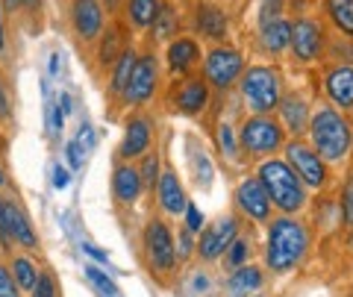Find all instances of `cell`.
I'll use <instances>...</instances> for the list:
<instances>
[{"label": "cell", "instance_id": "obj_1", "mask_svg": "<svg viewBox=\"0 0 353 297\" xmlns=\"http://www.w3.org/2000/svg\"><path fill=\"white\" fill-rule=\"evenodd\" d=\"M303 253H306V229L301 224L292 221V218H280V221L271 224L268 253H265L271 271L283 274V271L294 268Z\"/></svg>", "mask_w": 353, "mask_h": 297}, {"label": "cell", "instance_id": "obj_2", "mask_svg": "<svg viewBox=\"0 0 353 297\" xmlns=\"http://www.w3.org/2000/svg\"><path fill=\"white\" fill-rule=\"evenodd\" d=\"M259 183L265 185V192L274 201V206H280L283 212H297L306 203V192H303V180L294 174L280 159H271L259 168Z\"/></svg>", "mask_w": 353, "mask_h": 297}, {"label": "cell", "instance_id": "obj_3", "mask_svg": "<svg viewBox=\"0 0 353 297\" xmlns=\"http://www.w3.org/2000/svg\"><path fill=\"white\" fill-rule=\"evenodd\" d=\"M309 130H312V141H315V150L321 159L336 162V159L347 156L353 133H350V124L336 109H318V115L312 118Z\"/></svg>", "mask_w": 353, "mask_h": 297}, {"label": "cell", "instance_id": "obj_4", "mask_svg": "<svg viewBox=\"0 0 353 297\" xmlns=\"http://www.w3.org/2000/svg\"><path fill=\"white\" fill-rule=\"evenodd\" d=\"M241 94L253 112H271L280 103V76L271 68H250L241 76Z\"/></svg>", "mask_w": 353, "mask_h": 297}, {"label": "cell", "instance_id": "obj_5", "mask_svg": "<svg viewBox=\"0 0 353 297\" xmlns=\"http://www.w3.org/2000/svg\"><path fill=\"white\" fill-rule=\"evenodd\" d=\"M145 247H148L150 262H153V265H157L159 271H171V268H174V262H176V247H174V238H171V233H168V227H165L162 221L148 224Z\"/></svg>", "mask_w": 353, "mask_h": 297}, {"label": "cell", "instance_id": "obj_6", "mask_svg": "<svg viewBox=\"0 0 353 297\" xmlns=\"http://www.w3.org/2000/svg\"><path fill=\"white\" fill-rule=\"evenodd\" d=\"M285 156H289L294 174L306 185H324L327 174H324V162H321V156H318V150L306 147V145H297L294 141V145L285 147Z\"/></svg>", "mask_w": 353, "mask_h": 297}, {"label": "cell", "instance_id": "obj_7", "mask_svg": "<svg viewBox=\"0 0 353 297\" xmlns=\"http://www.w3.org/2000/svg\"><path fill=\"white\" fill-rule=\"evenodd\" d=\"M283 133L280 127L268 118H250L245 127H241V145L253 153H268L274 147H280Z\"/></svg>", "mask_w": 353, "mask_h": 297}, {"label": "cell", "instance_id": "obj_8", "mask_svg": "<svg viewBox=\"0 0 353 297\" xmlns=\"http://www.w3.org/2000/svg\"><path fill=\"white\" fill-rule=\"evenodd\" d=\"M239 74H241V57L236 50L218 48V50H212L206 57V76L218 85V89H227Z\"/></svg>", "mask_w": 353, "mask_h": 297}, {"label": "cell", "instance_id": "obj_9", "mask_svg": "<svg viewBox=\"0 0 353 297\" xmlns=\"http://www.w3.org/2000/svg\"><path fill=\"white\" fill-rule=\"evenodd\" d=\"M236 218H224V221H218L215 227H209L206 233L201 236V245H197V250H201L203 259H218L221 253H224L230 245H233L236 238Z\"/></svg>", "mask_w": 353, "mask_h": 297}, {"label": "cell", "instance_id": "obj_10", "mask_svg": "<svg viewBox=\"0 0 353 297\" xmlns=\"http://www.w3.org/2000/svg\"><path fill=\"white\" fill-rule=\"evenodd\" d=\"M157 89V59L153 57H141L136 59V68H132V76H130V85H127V97L132 103H141L148 101Z\"/></svg>", "mask_w": 353, "mask_h": 297}, {"label": "cell", "instance_id": "obj_11", "mask_svg": "<svg viewBox=\"0 0 353 297\" xmlns=\"http://www.w3.org/2000/svg\"><path fill=\"white\" fill-rule=\"evenodd\" d=\"M236 203L245 209L250 218H259V221H265V218L271 215V197H268V192H265V185L259 180L241 183L239 192H236Z\"/></svg>", "mask_w": 353, "mask_h": 297}, {"label": "cell", "instance_id": "obj_12", "mask_svg": "<svg viewBox=\"0 0 353 297\" xmlns=\"http://www.w3.org/2000/svg\"><path fill=\"white\" fill-rule=\"evenodd\" d=\"M289 45L294 48V57L303 59V62H312L321 50V30L312 21H297L292 27V41Z\"/></svg>", "mask_w": 353, "mask_h": 297}, {"label": "cell", "instance_id": "obj_13", "mask_svg": "<svg viewBox=\"0 0 353 297\" xmlns=\"http://www.w3.org/2000/svg\"><path fill=\"white\" fill-rule=\"evenodd\" d=\"M74 27L83 39H94L103 27V12L97 0H74Z\"/></svg>", "mask_w": 353, "mask_h": 297}, {"label": "cell", "instance_id": "obj_14", "mask_svg": "<svg viewBox=\"0 0 353 297\" xmlns=\"http://www.w3.org/2000/svg\"><path fill=\"white\" fill-rule=\"evenodd\" d=\"M327 94L333 97V103L341 109L353 106V68H333L327 74Z\"/></svg>", "mask_w": 353, "mask_h": 297}, {"label": "cell", "instance_id": "obj_15", "mask_svg": "<svg viewBox=\"0 0 353 297\" xmlns=\"http://www.w3.org/2000/svg\"><path fill=\"white\" fill-rule=\"evenodd\" d=\"M150 145V124L145 118H136L127 124V136H124V145H121V156L132 159L139 153H145Z\"/></svg>", "mask_w": 353, "mask_h": 297}, {"label": "cell", "instance_id": "obj_16", "mask_svg": "<svg viewBox=\"0 0 353 297\" xmlns=\"http://www.w3.org/2000/svg\"><path fill=\"white\" fill-rule=\"evenodd\" d=\"M141 174L136 168H130V165H121L115 171V180H112V189H115V197L121 203H132L136 197L141 194Z\"/></svg>", "mask_w": 353, "mask_h": 297}, {"label": "cell", "instance_id": "obj_17", "mask_svg": "<svg viewBox=\"0 0 353 297\" xmlns=\"http://www.w3.org/2000/svg\"><path fill=\"white\" fill-rule=\"evenodd\" d=\"M159 201L165 206V212H171V215H180L185 212V194L180 189V183H176L174 174H162L159 177Z\"/></svg>", "mask_w": 353, "mask_h": 297}, {"label": "cell", "instance_id": "obj_18", "mask_svg": "<svg viewBox=\"0 0 353 297\" xmlns=\"http://www.w3.org/2000/svg\"><path fill=\"white\" fill-rule=\"evenodd\" d=\"M197 57H201V50H197V45L192 39H176L168 48V68L171 71H185L197 62Z\"/></svg>", "mask_w": 353, "mask_h": 297}, {"label": "cell", "instance_id": "obj_19", "mask_svg": "<svg viewBox=\"0 0 353 297\" xmlns=\"http://www.w3.org/2000/svg\"><path fill=\"white\" fill-rule=\"evenodd\" d=\"M176 103H180V109L185 115L201 112V109L206 106V85L201 80H189L180 89V94H176Z\"/></svg>", "mask_w": 353, "mask_h": 297}, {"label": "cell", "instance_id": "obj_20", "mask_svg": "<svg viewBox=\"0 0 353 297\" xmlns=\"http://www.w3.org/2000/svg\"><path fill=\"white\" fill-rule=\"evenodd\" d=\"M197 27H201V32H206L209 39H221L227 32V18H224L221 9L203 6L201 12H197Z\"/></svg>", "mask_w": 353, "mask_h": 297}, {"label": "cell", "instance_id": "obj_21", "mask_svg": "<svg viewBox=\"0 0 353 297\" xmlns=\"http://www.w3.org/2000/svg\"><path fill=\"white\" fill-rule=\"evenodd\" d=\"M289 41H292V27L285 21L277 18L262 27V45L268 50H283V48H289Z\"/></svg>", "mask_w": 353, "mask_h": 297}, {"label": "cell", "instance_id": "obj_22", "mask_svg": "<svg viewBox=\"0 0 353 297\" xmlns=\"http://www.w3.org/2000/svg\"><path fill=\"white\" fill-rule=\"evenodd\" d=\"M327 12L341 32L353 36V0H327Z\"/></svg>", "mask_w": 353, "mask_h": 297}, {"label": "cell", "instance_id": "obj_23", "mask_svg": "<svg viewBox=\"0 0 353 297\" xmlns=\"http://www.w3.org/2000/svg\"><path fill=\"white\" fill-rule=\"evenodd\" d=\"M159 0H130V18L136 27H150L159 15Z\"/></svg>", "mask_w": 353, "mask_h": 297}, {"label": "cell", "instance_id": "obj_24", "mask_svg": "<svg viewBox=\"0 0 353 297\" xmlns=\"http://www.w3.org/2000/svg\"><path fill=\"white\" fill-rule=\"evenodd\" d=\"M283 121H285V127L292 130V133H303L306 130V103L303 101H297V97H292V101H285L283 103Z\"/></svg>", "mask_w": 353, "mask_h": 297}, {"label": "cell", "instance_id": "obj_25", "mask_svg": "<svg viewBox=\"0 0 353 297\" xmlns=\"http://www.w3.org/2000/svg\"><path fill=\"white\" fill-rule=\"evenodd\" d=\"M132 68H136V53L132 50H124L115 62V74H112V92H127L130 85V76H132Z\"/></svg>", "mask_w": 353, "mask_h": 297}, {"label": "cell", "instance_id": "obj_26", "mask_svg": "<svg viewBox=\"0 0 353 297\" xmlns=\"http://www.w3.org/2000/svg\"><path fill=\"white\" fill-rule=\"evenodd\" d=\"M9 212H12V233H15V238L24 247H36V233H32L27 215L21 212V206L18 203H9Z\"/></svg>", "mask_w": 353, "mask_h": 297}, {"label": "cell", "instance_id": "obj_27", "mask_svg": "<svg viewBox=\"0 0 353 297\" xmlns=\"http://www.w3.org/2000/svg\"><path fill=\"white\" fill-rule=\"evenodd\" d=\"M262 285V274L256 268H241L233 274V280H230V289L233 294H245V291H253Z\"/></svg>", "mask_w": 353, "mask_h": 297}, {"label": "cell", "instance_id": "obj_28", "mask_svg": "<svg viewBox=\"0 0 353 297\" xmlns=\"http://www.w3.org/2000/svg\"><path fill=\"white\" fill-rule=\"evenodd\" d=\"M9 203L12 201H3V197H0V245L6 250H12L15 233H12V212H9Z\"/></svg>", "mask_w": 353, "mask_h": 297}, {"label": "cell", "instance_id": "obj_29", "mask_svg": "<svg viewBox=\"0 0 353 297\" xmlns=\"http://www.w3.org/2000/svg\"><path fill=\"white\" fill-rule=\"evenodd\" d=\"M12 274H15V283L21 285V289H30V291H32V285H36V280H39L32 262H27V259H15L12 262Z\"/></svg>", "mask_w": 353, "mask_h": 297}, {"label": "cell", "instance_id": "obj_30", "mask_svg": "<svg viewBox=\"0 0 353 297\" xmlns=\"http://www.w3.org/2000/svg\"><path fill=\"white\" fill-rule=\"evenodd\" d=\"M176 30V18L171 9H159L157 21H153V36L157 39H171V32Z\"/></svg>", "mask_w": 353, "mask_h": 297}, {"label": "cell", "instance_id": "obj_31", "mask_svg": "<svg viewBox=\"0 0 353 297\" xmlns=\"http://www.w3.org/2000/svg\"><path fill=\"white\" fill-rule=\"evenodd\" d=\"M44 97H48V133L50 136H59L62 133V118H65V112H59V103L50 97V89H44Z\"/></svg>", "mask_w": 353, "mask_h": 297}, {"label": "cell", "instance_id": "obj_32", "mask_svg": "<svg viewBox=\"0 0 353 297\" xmlns=\"http://www.w3.org/2000/svg\"><path fill=\"white\" fill-rule=\"evenodd\" d=\"M85 277L92 280V283L97 285V289H101V294H103V297H121V294H118V289H115V283L109 280L106 274L97 271L94 265H88V268H85Z\"/></svg>", "mask_w": 353, "mask_h": 297}, {"label": "cell", "instance_id": "obj_33", "mask_svg": "<svg viewBox=\"0 0 353 297\" xmlns=\"http://www.w3.org/2000/svg\"><path fill=\"white\" fill-rule=\"evenodd\" d=\"M0 297H18L15 274H9L3 265H0Z\"/></svg>", "mask_w": 353, "mask_h": 297}, {"label": "cell", "instance_id": "obj_34", "mask_svg": "<svg viewBox=\"0 0 353 297\" xmlns=\"http://www.w3.org/2000/svg\"><path fill=\"white\" fill-rule=\"evenodd\" d=\"M32 297H57V285H53L48 274H39L36 285H32Z\"/></svg>", "mask_w": 353, "mask_h": 297}, {"label": "cell", "instance_id": "obj_35", "mask_svg": "<svg viewBox=\"0 0 353 297\" xmlns=\"http://www.w3.org/2000/svg\"><path fill=\"white\" fill-rule=\"evenodd\" d=\"M280 3H283V0H265V3H262V15H259V24H262V27L271 24V21H277Z\"/></svg>", "mask_w": 353, "mask_h": 297}, {"label": "cell", "instance_id": "obj_36", "mask_svg": "<svg viewBox=\"0 0 353 297\" xmlns=\"http://www.w3.org/2000/svg\"><path fill=\"white\" fill-rule=\"evenodd\" d=\"M68 162H71V168H83V159H85V147H83V141L77 139V141H71L68 145Z\"/></svg>", "mask_w": 353, "mask_h": 297}, {"label": "cell", "instance_id": "obj_37", "mask_svg": "<svg viewBox=\"0 0 353 297\" xmlns=\"http://www.w3.org/2000/svg\"><path fill=\"white\" fill-rule=\"evenodd\" d=\"M185 227H189L192 233H197V229L203 227V215H201V209H197L194 203H185Z\"/></svg>", "mask_w": 353, "mask_h": 297}, {"label": "cell", "instance_id": "obj_38", "mask_svg": "<svg viewBox=\"0 0 353 297\" xmlns=\"http://www.w3.org/2000/svg\"><path fill=\"white\" fill-rule=\"evenodd\" d=\"M157 171H159V159H157V153H153V156L145 159V168H141V183L153 185V183H157Z\"/></svg>", "mask_w": 353, "mask_h": 297}, {"label": "cell", "instance_id": "obj_39", "mask_svg": "<svg viewBox=\"0 0 353 297\" xmlns=\"http://www.w3.org/2000/svg\"><path fill=\"white\" fill-rule=\"evenodd\" d=\"M248 241H236L233 247H230V265H241V262L248 259Z\"/></svg>", "mask_w": 353, "mask_h": 297}, {"label": "cell", "instance_id": "obj_40", "mask_svg": "<svg viewBox=\"0 0 353 297\" xmlns=\"http://www.w3.org/2000/svg\"><path fill=\"white\" fill-rule=\"evenodd\" d=\"M218 141H221V147L227 150V156L236 159V145H233V133H230V127H221L218 130Z\"/></svg>", "mask_w": 353, "mask_h": 297}, {"label": "cell", "instance_id": "obj_41", "mask_svg": "<svg viewBox=\"0 0 353 297\" xmlns=\"http://www.w3.org/2000/svg\"><path fill=\"white\" fill-rule=\"evenodd\" d=\"M345 221L353 227V177L345 185Z\"/></svg>", "mask_w": 353, "mask_h": 297}, {"label": "cell", "instance_id": "obj_42", "mask_svg": "<svg viewBox=\"0 0 353 297\" xmlns=\"http://www.w3.org/2000/svg\"><path fill=\"white\" fill-rule=\"evenodd\" d=\"M68 183H71L68 171H65L62 165H53V185H57V189H68Z\"/></svg>", "mask_w": 353, "mask_h": 297}, {"label": "cell", "instance_id": "obj_43", "mask_svg": "<svg viewBox=\"0 0 353 297\" xmlns=\"http://www.w3.org/2000/svg\"><path fill=\"white\" fill-rule=\"evenodd\" d=\"M9 115H12V109H9V97H6V85L3 83H0V118H9Z\"/></svg>", "mask_w": 353, "mask_h": 297}, {"label": "cell", "instance_id": "obj_44", "mask_svg": "<svg viewBox=\"0 0 353 297\" xmlns=\"http://www.w3.org/2000/svg\"><path fill=\"white\" fill-rule=\"evenodd\" d=\"M80 141H85V147L94 145V136H92V127H88V124L80 127Z\"/></svg>", "mask_w": 353, "mask_h": 297}, {"label": "cell", "instance_id": "obj_45", "mask_svg": "<svg viewBox=\"0 0 353 297\" xmlns=\"http://www.w3.org/2000/svg\"><path fill=\"white\" fill-rule=\"evenodd\" d=\"M83 250H85L92 259H97V262H106V253H103V250H97L94 245H83Z\"/></svg>", "mask_w": 353, "mask_h": 297}, {"label": "cell", "instance_id": "obj_46", "mask_svg": "<svg viewBox=\"0 0 353 297\" xmlns=\"http://www.w3.org/2000/svg\"><path fill=\"white\" fill-rule=\"evenodd\" d=\"M192 253V238H189V233H183L180 236V256H189Z\"/></svg>", "mask_w": 353, "mask_h": 297}, {"label": "cell", "instance_id": "obj_47", "mask_svg": "<svg viewBox=\"0 0 353 297\" xmlns=\"http://www.w3.org/2000/svg\"><path fill=\"white\" fill-rule=\"evenodd\" d=\"M50 71H53V74L59 71V57H57V53H53V57H50Z\"/></svg>", "mask_w": 353, "mask_h": 297}, {"label": "cell", "instance_id": "obj_48", "mask_svg": "<svg viewBox=\"0 0 353 297\" xmlns=\"http://www.w3.org/2000/svg\"><path fill=\"white\" fill-rule=\"evenodd\" d=\"M0 50H3V21H0Z\"/></svg>", "mask_w": 353, "mask_h": 297}, {"label": "cell", "instance_id": "obj_49", "mask_svg": "<svg viewBox=\"0 0 353 297\" xmlns=\"http://www.w3.org/2000/svg\"><path fill=\"white\" fill-rule=\"evenodd\" d=\"M24 3H27V6H32V3H39V0H24Z\"/></svg>", "mask_w": 353, "mask_h": 297}, {"label": "cell", "instance_id": "obj_50", "mask_svg": "<svg viewBox=\"0 0 353 297\" xmlns=\"http://www.w3.org/2000/svg\"><path fill=\"white\" fill-rule=\"evenodd\" d=\"M3 183H6V180H3V171H0V185H3Z\"/></svg>", "mask_w": 353, "mask_h": 297}, {"label": "cell", "instance_id": "obj_51", "mask_svg": "<svg viewBox=\"0 0 353 297\" xmlns=\"http://www.w3.org/2000/svg\"><path fill=\"white\" fill-rule=\"evenodd\" d=\"M109 3H115V0H109Z\"/></svg>", "mask_w": 353, "mask_h": 297}]
</instances>
